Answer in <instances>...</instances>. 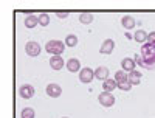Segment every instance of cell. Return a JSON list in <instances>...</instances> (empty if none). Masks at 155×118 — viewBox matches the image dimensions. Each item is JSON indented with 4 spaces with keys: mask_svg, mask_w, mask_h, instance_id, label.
Masks as SVG:
<instances>
[{
    "mask_svg": "<svg viewBox=\"0 0 155 118\" xmlns=\"http://www.w3.org/2000/svg\"><path fill=\"white\" fill-rule=\"evenodd\" d=\"M135 19L132 17V16H124L123 19H121V25L126 28V30H132V28H135Z\"/></svg>",
    "mask_w": 155,
    "mask_h": 118,
    "instance_id": "5bb4252c",
    "label": "cell"
},
{
    "mask_svg": "<svg viewBox=\"0 0 155 118\" xmlns=\"http://www.w3.org/2000/svg\"><path fill=\"white\" fill-rule=\"evenodd\" d=\"M19 95H20V98H23V99H30V98H33V95H34V87L30 86V84H23V86H20V89H19Z\"/></svg>",
    "mask_w": 155,
    "mask_h": 118,
    "instance_id": "52a82bcc",
    "label": "cell"
},
{
    "mask_svg": "<svg viewBox=\"0 0 155 118\" xmlns=\"http://www.w3.org/2000/svg\"><path fill=\"white\" fill-rule=\"evenodd\" d=\"M141 76H143V73H140V72H137V70H134V72H130V73H127L129 83H130L132 86H140Z\"/></svg>",
    "mask_w": 155,
    "mask_h": 118,
    "instance_id": "4fadbf2b",
    "label": "cell"
},
{
    "mask_svg": "<svg viewBox=\"0 0 155 118\" xmlns=\"http://www.w3.org/2000/svg\"><path fill=\"white\" fill-rule=\"evenodd\" d=\"M134 86L130 84V83H124V84H118V89L120 90H123V92H129V90H130Z\"/></svg>",
    "mask_w": 155,
    "mask_h": 118,
    "instance_id": "603a6c76",
    "label": "cell"
},
{
    "mask_svg": "<svg viewBox=\"0 0 155 118\" xmlns=\"http://www.w3.org/2000/svg\"><path fill=\"white\" fill-rule=\"evenodd\" d=\"M141 58L144 61H152L155 65V47L147 42L143 44V47H141Z\"/></svg>",
    "mask_w": 155,
    "mask_h": 118,
    "instance_id": "7a4b0ae2",
    "label": "cell"
},
{
    "mask_svg": "<svg viewBox=\"0 0 155 118\" xmlns=\"http://www.w3.org/2000/svg\"><path fill=\"white\" fill-rule=\"evenodd\" d=\"M56 16H58L59 19H67V17H68V11H64V12H59V11H58Z\"/></svg>",
    "mask_w": 155,
    "mask_h": 118,
    "instance_id": "d4e9b609",
    "label": "cell"
},
{
    "mask_svg": "<svg viewBox=\"0 0 155 118\" xmlns=\"http://www.w3.org/2000/svg\"><path fill=\"white\" fill-rule=\"evenodd\" d=\"M76 44H78V36H74V34H67L65 36V45L67 47H76Z\"/></svg>",
    "mask_w": 155,
    "mask_h": 118,
    "instance_id": "44dd1931",
    "label": "cell"
},
{
    "mask_svg": "<svg viewBox=\"0 0 155 118\" xmlns=\"http://www.w3.org/2000/svg\"><path fill=\"white\" fill-rule=\"evenodd\" d=\"M37 17H39V25H41V27H47L50 23V16L47 12H42V14H39Z\"/></svg>",
    "mask_w": 155,
    "mask_h": 118,
    "instance_id": "7402d4cb",
    "label": "cell"
},
{
    "mask_svg": "<svg viewBox=\"0 0 155 118\" xmlns=\"http://www.w3.org/2000/svg\"><path fill=\"white\" fill-rule=\"evenodd\" d=\"M37 23H39V17L34 16V14L25 17V27H27V28H34Z\"/></svg>",
    "mask_w": 155,
    "mask_h": 118,
    "instance_id": "d6986e66",
    "label": "cell"
},
{
    "mask_svg": "<svg viewBox=\"0 0 155 118\" xmlns=\"http://www.w3.org/2000/svg\"><path fill=\"white\" fill-rule=\"evenodd\" d=\"M98 99H99V104L104 106V107H112L115 104V96H113V93H109V92H102V93H99Z\"/></svg>",
    "mask_w": 155,
    "mask_h": 118,
    "instance_id": "277c9868",
    "label": "cell"
},
{
    "mask_svg": "<svg viewBox=\"0 0 155 118\" xmlns=\"http://www.w3.org/2000/svg\"><path fill=\"white\" fill-rule=\"evenodd\" d=\"M62 118H68V116H62Z\"/></svg>",
    "mask_w": 155,
    "mask_h": 118,
    "instance_id": "484cf974",
    "label": "cell"
},
{
    "mask_svg": "<svg viewBox=\"0 0 155 118\" xmlns=\"http://www.w3.org/2000/svg\"><path fill=\"white\" fill-rule=\"evenodd\" d=\"M50 67L53 70H62V67H64L62 56H51L50 58Z\"/></svg>",
    "mask_w": 155,
    "mask_h": 118,
    "instance_id": "8fae6325",
    "label": "cell"
},
{
    "mask_svg": "<svg viewBox=\"0 0 155 118\" xmlns=\"http://www.w3.org/2000/svg\"><path fill=\"white\" fill-rule=\"evenodd\" d=\"M113 79L116 81V84H124V83H129L127 73H124V70H118V72H115V78H113Z\"/></svg>",
    "mask_w": 155,
    "mask_h": 118,
    "instance_id": "2e32d148",
    "label": "cell"
},
{
    "mask_svg": "<svg viewBox=\"0 0 155 118\" xmlns=\"http://www.w3.org/2000/svg\"><path fill=\"white\" fill-rule=\"evenodd\" d=\"M45 92H47V95L50 98H59L62 95V87L59 84H48Z\"/></svg>",
    "mask_w": 155,
    "mask_h": 118,
    "instance_id": "8992f818",
    "label": "cell"
},
{
    "mask_svg": "<svg viewBox=\"0 0 155 118\" xmlns=\"http://www.w3.org/2000/svg\"><path fill=\"white\" fill-rule=\"evenodd\" d=\"M93 12H81L79 14V22L84 23V25H90L93 22Z\"/></svg>",
    "mask_w": 155,
    "mask_h": 118,
    "instance_id": "ac0fdd59",
    "label": "cell"
},
{
    "mask_svg": "<svg viewBox=\"0 0 155 118\" xmlns=\"http://www.w3.org/2000/svg\"><path fill=\"white\" fill-rule=\"evenodd\" d=\"M25 53H27L28 56H31V58L39 56L41 55V45H39L37 42H34V41H30V42H27V45H25Z\"/></svg>",
    "mask_w": 155,
    "mask_h": 118,
    "instance_id": "5b68a950",
    "label": "cell"
},
{
    "mask_svg": "<svg viewBox=\"0 0 155 118\" xmlns=\"http://www.w3.org/2000/svg\"><path fill=\"white\" fill-rule=\"evenodd\" d=\"M45 50L48 53H51L53 56H61L65 50V42L62 41H48L45 45Z\"/></svg>",
    "mask_w": 155,
    "mask_h": 118,
    "instance_id": "6da1fadb",
    "label": "cell"
},
{
    "mask_svg": "<svg viewBox=\"0 0 155 118\" xmlns=\"http://www.w3.org/2000/svg\"><path fill=\"white\" fill-rule=\"evenodd\" d=\"M113 48H115V42L112 41V39H106V41L102 42L101 48H99V53L101 55H112Z\"/></svg>",
    "mask_w": 155,
    "mask_h": 118,
    "instance_id": "ba28073f",
    "label": "cell"
},
{
    "mask_svg": "<svg viewBox=\"0 0 155 118\" xmlns=\"http://www.w3.org/2000/svg\"><path fill=\"white\" fill-rule=\"evenodd\" d=\"M34 116H36V113H34L33 107H23L20 112V118H34Z\"/></svg>",
    "mask_w": 155,
    "mask_h": 118,
    "instance_id": "ffe728a7",
    "label": "cell"
},
{
    "mask_svg": "<svg viewBox=\"0 0 155 118\" xmlns=\"http://www.w3.org/2000/svg\"><path fill=\"white\" fill-rule=\"evenodd\" d=\"M147 37H149V34L144 31V30H138L135 34H134V39L137 42H140V44H146L147 42Z\"/></svg>",
    "mask_w": 155,
    "mask_h": 118,
    "instance_id": "e0dca14e",
    "label": "cell"
},
{
    "mask_svg": "<svg viewBox=\"0 0 155 118\" xmlns=\"http://www.w3.org/2000/svg\"><path fill=\"white\" fill-rule=\"evenodd\" d=\"M109 73H110L109 69H107V67H102V65H101V67H98V69L95 70V78L104 83L106 79H109Z\"/></svg>",
    "mask_w": 155,
    "mask_h": 118,
    "instance_id": "30bf717a",
    "label": "cell"
},
{
    "mask_svg": "<svg viewBox=\"0 0 155 118\" xmlns=\"http://www.w3.org/2000/svg\"><path fill=\"white\" fill-rule=\"evenodd\" d=\"M102 89H104V92H109V93H112V92L115 90V89H118V84H116V81L115 79H106L104 83H102Z\"/></svg>",
    "mask_w": 155,
    "mask_h": 118,
    "instance_id": "9a60e30c",
    "label": "cell"
},
{
    "mask_svg": "<svg viewBox=\"0 0 155 118\" xmlns=\"http://www.w3.org/2000/svg\"><path fill=\"white\" fill-rule=\"evenodd\" d=\"M121 69L124 70V72H134L135 70V61L132 59V58H124L123 61H121Z\"/></svg>",
    "mask_w": 155,
    "mask_h": 118,
    "instance_id": "7c38bea8",
    "label": "cell"
},
{
    "mask_svg": "<svg viewBox=\"0 0 155 118\" xmlns=\"http://www.w3.org/2000/svg\"><path fill=\"white\" fill-rule=\"evenodd\" d=\"M67 70L70 73H76V72H81V61L76 59V58H70L67 61Z\"/></svg>",
    "mask_w": 155,
    "mask_h": 118,
    "instance_id": "9c48e42d",
    "label": "cell"
},
{
    "mask_svg": "<svg viewBox=\"0 0 155 118\" xmlns=\"http://www.w3.org/2000/svg\"><path fill=\"white\" fill-rule=\"evenodd\" d=\"M93 78H95V70H92L90 67L81 69V72H79V81H81V83L90 84V83L93 81Z\"/></svg>",
    "mask_w": 155,
    "mask_h": 118,
    "instance_id": "3957f363",
    "label": "cell"
},
{
    "mask_svg": "<svg viewBox=\"0 0 155 118\" xmlns=\"http://www.w3.org/2000/svg\"><path fill=\"white\" fill-rule=\"evenodd\" d=\"M147 44H150V45H153V47H155V31L149 33V37H147Z\"/></svg>",
    "mask_w": 155,
    "mask_h": 118,
    "instance_id": "cb8c5ba5",
    "label": "cell"
}]
</instances>
